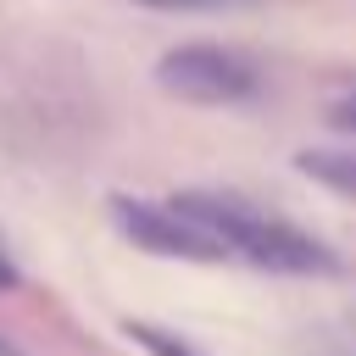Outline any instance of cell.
Instances as JSON below:
<instances>
[{"label": "cell", "instance_id": "obj_1", "mask_svg": "<svg viewBox=\"0 0 356 356\" xmlns=\"http://www.w3.org/2000/svg\"><path fill=\"white\" fill-rule=\"evenodd\" d=\"M167 206H172L184 222L206 228L228 256H245V261H256V267H267V273H334V267H339L323 239L300 234V228L284 222V217L250 211V206L234 200V195L184 189V195H172Z\"/></svg>", "mask_w": 356, "mask_h": 356}, {"label": "cell", "instance_id": "obj_2", "mask_svg": "<svg viewBox=\"0 0 356 356\" xmlns=\"http://www.w3.org/2000/svg\"><path fill=\"white\" fill-rule=\"evenodd\" d=\"M156 83L189 106H239L256 95V67L222 44H178L156 61Z\"/></svg>", "mask_w": 356, "mask_h": 356}, {"label": "cell", "instance_id": "obj_3", "mask_svg": "<svg viewBox=\"0 0 356 356\" xmlns=\"http://www.w3.org/2000/svg\"><path fill=\"white\" fill-rule=\"evenodd\" d=\"M111 217H117V228H122L139 250H150V256H178V261H222V256H228L206 228L184 222L172 206L134 200V195H111Z\"/></svg>", "mask_w": 356, "mask_h": 356}, {"label": "cell", "instance_id": "obj_4", "mask_svg": "<svg viewBox=\"0 0 356 356\" xmlns=\"http://www.w3.org/2000/svg\"><path fill=\"white\" fill-rule=\"evenodd\" d=\"M295 167H300L312 184H323V189L356 200V150H300Z\"/></svg>", "mask_w": 356, "mask_h": 356}, {"label": "cell", "instance_id": "obj_5", "mask_svg": "<svg viewBox=\"0 0 356 356\" xmlns=\"http://www.w3.org/2000/svg\"><path fill=\"white\" fill-rule=\"evenodd\" d=\"M122 334H128L139 350H150V356H195L178 334H167V328H156V323H122Z\"/></svg>", "mask_w": 356, "mask_h": 356}, {"label": "cell", "instance_id": "obj_6", "mask_svg": "<svg viewBox=\"0 0 356 356\" xmlns=\"http://www.w3.org/2000/svg\"><path fill=\"white\" fill-rule=\"evenodd\" d=\"M150 11H228V6H250V0H134Z\"/></svg>", "mask_w": 356, "mask_h": 356}, {"label": "cell", "instance_id": "obj_7", "mask_svg": "<svg viewBox=\"0 0 356 356\" xmlns=\"http://www.w3.org/2000/svg\"><path fill=\"white\" fill-rule=\"evenodd\" d=\"M328 122H334L339 134H356V89H350V95H345V100L328 111Z\"/></svg>", "mask_w": 356, "mask_h": 356}, {"label": "cell", "instance_id": "obj_8", "mask_svg": "<svg viewBox=\"0 0 356 356\" xmlns=\"http://www.w3.org/2000/svg\"><path fill=\"white\" fill-rule=\"evenodd\" d=\"M0 289H22V273H17V261L0 250Z\"/></svg>", "mask_w": 356, "mask_h": 356}, {"label": "cell", "instance_id": "obj_9", "mask_svg": "<svg viewBox=\"0 0 356 356\" xmlns=\"http://www.w3.org/2000/svg\"><path fill=\"white\" fill-rule=\"evenodd\" d=\"M0 356H17V350H11V345H6V339H0Z\"/></svg>", "mask_w": 356, "mask_h": 356}]
</instances>
